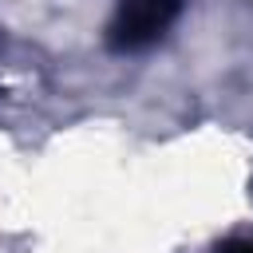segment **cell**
Here are the masks:
<instances>
[{
	"label": "cell",
	"mask_w": 253,
	"mask_h": 253,
	"mask_svg": "<svg viewBox=\"0 0 253 253\" xmlns=\"http://www.w3.org/2000/svg\"><path fill=\"white\" fill-rule=\"evenodd\" d=\"M178 16H182V0H119L107 24V43L115 51H142L158 43Z\"/></svg>",
	"instance_id": "1"
},
{
	"label": "cell",
	"mask_w": 253,
	"mask_h": 253,
	"mask_svg": "<svg viewBox=\"0 0 253 253\" xmlns=\"http://www.w3.org/2000/svg\"><path fill=\"white\" fill-rule=\"evenodd\" d=\"M213 253H253V237H229V241H221Z\"/></svg>",
	"instance_id": "2"
}]
</instances>
